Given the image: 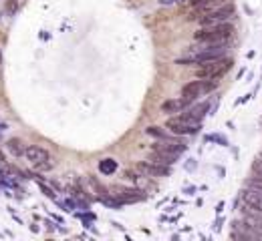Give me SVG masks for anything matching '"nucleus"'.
<instances>
[{
  "instance_id": "obj_1",
  "label": "nucleus",
  "mask_w": 262,
  "mask_h": 241,
  "mask_svg": "<svg viewBox=\"0 0 262 241\" xmlns=\"http://www.w3.org/2000/svg\"><path fill=\"white\" fill-rule=\"evenodd\" d=\"M226 42H200V46H192L188 50L186 56L178 58L176 63L178 65H204V63H210V60L222 58L226 56Z\"/></svg>"
},
{
  "instance_id": "obj_2",
  "label": "nucleus",
  "mask_w": 262,
  "mask_h": 241,
  "mask_svg": "<svg viewBox=\"0 0 262 241\" xmlns=\"http://www.w3.org/2000/svg\"><path fill=\"white\" fill-rule=\"evenodd\" d=\"M232 35H234V24L218 22V24L200 26L194 33V40L196 42H226Z\"/></svg>"
},
{
  "instance_id": "obj_3",
  "label": "nucleus",
  "mask_w": 262,
  "mask_h": 241,
  "mask_svg": "<svg viewBox=\"0 0 262 241\" xmlns=\"http://www.w3.org/2000/svg\"><path fill=\"white\" fill-rule=\"evenodd\" d=\"M165 129L169 133H173L176 137H184V135H196L202 129V120H196L188 115H180V117H171L165 120Z\"/></svg>"
},
{
  "instance_id": "obj_4",
  "label": "nucleus",
  "mask_w": 262,
  "mask_h": 241,
  "mask_svg": "<svg viewBox=\"0 0 262 241\" xmlns=\"http://www.w3.org/2000/svg\"><path fill=\"white\" fill-rule=\"evenodd\" d=\"M232 67V60L222 56V58H216V60H210V63H204V65H198V71H196V77L198 79H212V80H218L222 79Z\"/></svg>"
},
{
  "instance_id": "obj_5",
  "label": "nucleus",
  "mask_w": 262,
  "mask_h": 241,
  "mask_svg": "<svg viewBox=\"0 0 262 241\" xmlns=\"http://www.w3.org/2000/svg\"><path fill=\"white\" fill-rule=\"evenodd\" d=\"M234 14H236V8H234V4H222V6H218V8H214V10H208V12H202V14H196V16H192L194 20H198L200 22V26H208V24H218V22H228L230 18H234Z\"/></svg>"
},
{
  "instance_id": "obj_6",
  "label": "nucleus",
  "mask_w": 262,
  "mask_h": 241,
  "mask_svg": "<svg viewBox=\"0 0 262 241\" xmlns=\"http://www.w3.org/2000/svg\"><path fill=\"white\" fill-rule=\"evenodd\" d=\"M218 80H212V79H198V80H190L182 86V97L188 99V101H196L204 95L212 93V90L216 88Z\"/></svg>"
},
{
  "instance_id": "obj_7",
  "label": "nucleus",
  "mask_w": 262,
  "mask_h": 241,
  "mask_svg": "<svg viewBox=\"0 0 262 241\" xmlns=\"http://www.w3.org/2000/svg\"><path fill=\"white\" fill-rule=\"evenodd\" d=\"M31 165H35L39 171H49L52 167L51 163V155H49V151L43 149V147H37V145H28L24 149V155H22Z\"/></svg>"
},
{
  "instance_id": "obj_8",
  "label": "nucleus",
  "mask_w": 262,
  "mask_h": 241,
  "mask_svg": "<svg viewBox=\"0 0 262 241\" xmlns=\"http://www.w3.org/2000/svg\"><path fill=\"white\" fill-rule=\"evenodd\" d=\"M154 151H165V153H173V155H180L188 149L186 141L182 139H176V137H165V139H159L157 143L152 145Z\"/></svg>"
},
{
  "instance_id": "obj_9",
  "label": "nucleus",
  "mask_w": 262,
  "mask_h": 241,
  "mask_svg": "<svg viewBox=\"0 0 262 241\" xmlns=\"http://www.w3.org/2000/svg\"><path fill=\"white\" fill-rule=\"evenodd\" d=\"M137 171L143 173V175H152V177H163V175H169V167L167 165H157V163H139L137 165Z\"/></svg>"
},
{
  "instance_id": "obj_10",
  "label": "nucleus",
  "mask_w": 262,
  "mask_h": 241,
  "mask_svg": "<svg viewBox=\"0 0 262 241\" xmlns=\"http://www.w3.org/2000/svg\"><path fill=\"white\" fill-rule=\"evenodd\" d=\"M242 201L248 209L252 211H258V213H262V191H256V189H248L242 193Z\"/></svg>"
},
{
  "instance_id": "obj_11",
  "label": "nucleus",
  "mask_w": 262,
  "mask_h": 241,
  "mask_svg": "<svg viewBox=\"0 0 262 241\" xmlns=\"http://www.w3.org/2000/svg\"><path fill=\"white\" fill-rule=\"evenodd\" d=\"M244 223L254 231L256 237H262V213H258V211H246L244 209Z\"/></svg>"
},
{
  "instance_id": "obj_12",
  "label": "nucleus",
  "mask_w": 262,
  "mask_h": 241,
  "mask_svg": "<svg viewBox=\"0 0 262 241\" xmlns=\"http://www.w3.org/2000/svg\"><path fill=\"white\" fill-rule=\"evenodd\" d=\"M190 103H192V101H188V99H184V97H180V99H167V101L161 105V111H163V113H182V111H186V109L190 107Z\"/></svg>"
},
{
  "instance_id": "obj_13",
  "label": "nucleus",
  "mask_w": 262,
  "mask_h": 241,
  "mask_svg": "<svg viewBox=\"0 0 262 241\" xmlns=\"http://www.w3.org/2000/svg\"><path fill=\"white\" fill-rule=\"evenodd\" d=\"M176 159H178V155H173V153H165V151H154L152 149V157L148 159V161H152V163H157V165H173L176 163Z\"/></svg>"
},
{
  "instance_id": "obj_14",
  "label": "nucleus",
  "mask_w": 262,
  "mask_h": 241,
  "mask_svg": "<svg viewBox=\"0 0 262 241\" xmlns=\"http://www.w3.org/2000/svg\"><path fill=\"white\" fill-rule=\"evenodd\" d=\"M117 199L123 203H131V201H139L143 199V193L137 189H117Z\"/></svg>"
},
{
  "instance_id": "obj_15",
  "label": "nucleus",
  "mask_w": 262,
  "mask_h": 241,
  "mask_svg": "<svg viewBox=\"0 0 262 241\" xmlns=\"http://www.w3.org/2000/svg\"><path fill=\"white\" fill-rule=\"evenodd\" d=\"M208 109H210L208 103H202V105H198V107H188L184 115H188V117H192V119H196V120H202Z\"/></svg>"
},
{
  "instance_id": "obj_16",
  "label": "nucleus",
  "mask_w": 262,
  "mask_h": 241,
  "mask_svg": "<svg viewBox=\"0 0 262 241\" xmlns=\"http://www.w3.org/2000/svg\"><path fill=\"white\" fill-rule=\"evenodd\" d=\"M222 4H226V0H202V2H200L198 6H194V8L198 10V14H202V12H208V10H214V8H218V6H222Z\"/></svg>"
},
{
  "instance_id": "obj_17",
  "label": "nucleus",
  "mask_w": 262,
  "mask_h": 241,
  "mask_svg": "<svg viewBox=\"0 0 262 241\" xmlns=\"http://www.w3.org/2000/svg\"><path fill=\"white\" fill-rule=\"evenodd\" d=\"M6 149L10 151V153H12L14 157H22V155H24V149H26V145H24L20 139H10V141L6 143Z\"/></svg>"
},
{
  "instance_id": "obj_18",
  "label": "nucleus",
  "mask_w": 262,
  "mask_h": 241,
  "mask_svg": "<svg viewBox=\"0 0 262 241\" xmlns=\"http://www.w3.org/2000/svg\"><path fill=\"white\" fill-rule=\"evenodd\" d=\"M99 171L103 175H113L115 171H117V161H115V159H103L99 163Z\"/></svg>"
},
{
  "instance_id": "obj_19",
  "label": "nucleus",
  "mask_w": 262,
  "mask_h": 241,
  "mask_svg": "<svg viewBox=\"0 0 262 241\" xmlns=\"http://www.w3.org/2000/svg\"><path fill=\"white\" fill-rule=\"evenodd\" d=\"M145 133H148L150 137H157V139L169 137V133H167L165 129H161V127H148V129H145Z\"/></svg>"
},
{
  "instance_id": "obj_20",
  "label": "nucleus",
  "mask_w": 262,
  "mask_h": 241,
  "mask_svg": "<svg viewBox=\"0 0 262 241\" xmlns=\"http://www.w3.org/2000/svg\"><path fill=\"white\" fill-rule=\"evenodd\" d=\"M248 189H256V191H262V175L256 173L250 181H248Z\"/></svg>"
},
{
  "instance_id": "obj_21",
  "label": "nucleus",
  "mask_w": 262,
  "mask_h": 241,
  "mask_svg": "<svg viewBox=\"0 0 262 241\" xmlns=\"http://www.w3.org/2000/svg\"><path fill=\"white\" fill-rule=\"evenodd\" d=\"M254 173H260V175H262V155L258 157V161H256V165H254Z\"/></svg>"
},
{
  "instance_id": "obj_22",
  "label": "nucleus",
  "mask_w": 262,
  "mask_h": 241,
  "mask_svg": "<svg viewBox=\"0 0 262 241\" xmlns=\"http://www.w3.org/2000/svg\"><path fill=\"white\" fill-rule=\"evenodd\" d=\"M6 131V125L4 123H0V133H4Z\"/></svg>"
}]
</instances>
